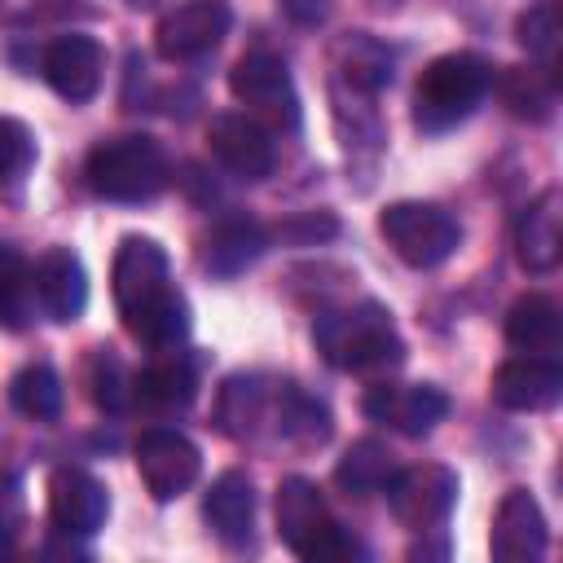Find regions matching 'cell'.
<instances>
[{"instance_id": "2e32d148", "label": "cell", "mask_w": 563, "mask_h": 563, "mask_svg": "<svg viewBox=\"0 0 563 563\" xmlns=\"http://www.w3.org/2000/svg\"><path fill=\"white\" fill-rule=\"evenodd\" d=\"M48 88L66 101H88L101 88V44L92 35H57L40 62Z\"/></svg>"}, {"instance_id": "9a60e30c", "label": "cell", "mask_w": 563, "mask_h": 563, "mask_svg": "<svg viewBox=\"0 0 563 563\" xmlns=\"http://www.w3.org/2000/svg\"><path fill=\"white\" fill-rule=\"evenodd\" d=\"M488 550L497 563H532L545 554V515L528 488H510L493 515Z\"/></svg>"}, {"instance_id": "1f68e13d", "label": "cell", "mask_w": 563, "mask_h": 563, "mask_svg": "<svg viewBox=\"0 0 563 563\" xmlns=\"http://www.w3.org/2000/svg\"><path fill=\"white\" fill-rule=\"evenodd\" d=\"M22 519H26L22 479L13 471H0V545H9L22 532Z\"/></svg>"}, {"instance_id": "6da1fadb", "label": "cell", "mask_w": 563, "mask_h": 563, "mask_svg": "<svg viewBox=\"0 0 563 563\" xmlns=\"http://www.w3.org/2000/svg\"><path fill=\"white\" fill-rule=\"evenodd\" d=\"M312 343L343 374H369V369H387L405 361V339L391 312L374 299L321 312L312 321Z\"/></svg>"}, {"instance_id": "7a4b0ae2", "label": "cell", "mask_w": 563, "mask_h": 563, "mask_svg": "<svg viewBox=\"0 0 563 563\" xmlns=\"http://www.w3.org/2000/svg\"><path fill=\"white\" fill-rule=\"evenodd\" d=\"M493 70L475 53H444L427 62L413 88V119L422 132H449L462 119L475 114V106L488 97Z\"/></svg>"}, {"instance_id": "277c9868", "label": "cell", "mask_w": 563, "mask_h": 563, "mask_svg": "<svg viewBox=\"0 0 563 563\" xmlns=\"http://www.w3.org/2000/svg\"><path fill=\"white\" fill-rule=\"evenodd\" d=\"M277 537L308 563H339L361 554V545L334 523L321 488L303 475H290L277 488Z\"/></svg>"}, {"instance_id": "603a6c76", "label": "cell", "mask_w": 563, "mask_h": 563, "mask_svg": "<svg viewBox=\"0 0 563 563\" xmlns=\"http://www.w3.org/2000/svg\"><path fill=\"white\" fill-rule=\"evenodd\" d=\"M264 246H268V238H264L260 224H251V220H224V224L211 229V238L202 246V264L211 273H220V277H238V273H246L264 255Z\"/></svg>"}, {"instance_id": "7c38bea8", "label": "cell", "mask_w": 563, "mask_h": 563, "mask_svg": "<svg viewBox=\"0 0 563 563\" xmlns=\"http://www.w3.org/2000/svg\"><path fill=\"white\" fill-rule=\"evenodd\" d=\"M211 154L238 176V180H264L277 163V145L268 136L264 123H255L251 114H216L207 128Z\"/></svg>"}, {"instance_id": "4dcf8cb0", "label": "cell", "mask_w": 563, "mask_h": 563, "mask_svg": "<svg viewBox=\"0 0 563 563\" xmlns=\"http://www.w3.org/2000/svg\"><path fill=\"white\" fill-rule=\"evenodd\" d=\"M128 400H132V378L123 374V365L114 356H101L97 361V405L119 413V409H128Z\"/></svg>"}, {"instance_id": "4fadbf2b", "label": "cell", "mask_w": 563, "mask_h": 563, "mask_svg": "<svg viewBox=\"0 0 563 563\" xmlns=\"http://www.w3.org/2000/svg\"><path fill=\"white\" fill-rule=\"evenodd\" d=\"M172 286L167 277V255L154 238H123L114 251V303L119 317L128 321L136 308H145L150 299H158Z\"/></svg>"}, {"instance_id": "ba28073f", "label": "cell", "mask_w": 563, "mask_h": 563, "mask_svg": "<svg viewBox=\"0 0 563 563\" xmlns=\"http://www.w3.org/2000/svg\"><path fill=\"white\" fill-rule=\"evenodd\" d=\"M136 471H141V484H145V493L154 501H172V497H180L198 479L202 453L180 431L154 427V431H145L136 440Z\"/></svg>"}, {"instance_id": "f1b7e54d", "label": "cell", "mask_w": 563, "mask_h": 563, "mask_svg": "<svg viewBox=\"0 0 563 563\" xmlns=\"http://www.w3.org/2000/svg\"><path fill=\"white\" fill-rule=\"evenodd\" d=\"M31 163H35V141H31V132H26L18 119H4V114H0V189L13 185V180H22V176L31 172Z\"/></svg>"}, {"instance_id": "d4e9b609", "label": "cell", "mask_w": 563, "mask_h": 563, "mask_svg": "<svg viewBox=\"0 0 563 563\" xmlns=\"http://www.w3.org/2000/svg\"><path fill=\"white\" fill-rule=\"evenodd\" d=\"M391 475H396V457H391V449H387L383 440H356V444L339 457V466H334L339 488H347V493H356V497L383 493Z\"/></svg>"}, {"instance_id": "d6986e66", "label": "cell", "mask_w": 563, "mask_h": 563, "mask_svg": "<svg viewBox=\"0 0 563 563\" xmlns=\"http://www.w3.org/2000/svg\"><path fill=\"white\" fill-rule=\"evenodd\" d=\"M202 515H207V528L224 545H246L251 541V528H255V488H251V479L242 471H224L207 488Z\"/></svg>"}, {"instance_id": "5b68a950", "label": "cell", "mask_w": 563, "mask_h": 563, "mask_svg": "<svg viewBox=\"0 0 563 563\" xmlns=\"http://www.w3.org/2000/svg\"><path fill=\"white\" fill-rule=\"evenodd\" d=\"M378 233L387 238V246L409 268H435L462 242V224L435 202H391V207H383Z\"/></svg>"}, {"instance_id": "52a82bcc", "label": "cell", "mask_w": 563, "mask_h": 563, "mask_svg": "<svg viewBox=\"0 0 563 563\" xmlns=\"http://www.w3.org/2000/svg\"><path fill=\"white\" fill-rule=\"evenodd\" d=\"M229 88H233V97L251 114H260L268 123H286V128L299 123V97H295V84H290V70H286L282 57H273V53H246L229 70Z\"/></svg>"}, {"instance_id": "3957f363", "label": "cell", "mask_w": 563, "mask_h": 563, "mask_svg": "<svg viewBox=\"0 0 563 563\" xmlns=\"http://www.w3.org/2000/svg\"><path fill=\"white\" fill-rule=\"evenodd\" d=\"M88 189L106 202H150L154 194L167 189V154L154 136H114V141H101L92 154H88Z\"/></svg>"}, {"instance_id": "8992f818", "label": "cell", "mask_w": 563, "mask_h": 563, "mask_svg": "<svg viewBox=\"0 0 563 563\" xmlns=\"http://www.w3.org/2000/svg\"><path fill=\"white\" fill-rule=\"evenodd\" d=\"M457 501V475L440 462H427V466H409V471H396L387 479V506L396 515L400 528L409 532H431L449 519Z\"/></svg>"}, {"instance_id": "9c48e42d", "label": "cell", "mask_w": 563, "mask_h": 563, "mask_svg": "<svg viewBox=\"0 0 563 563\" xmlns=\"http://www.w3.org/2000/svg\"><path fill=\"white\" fill-rule=\"evenodd\" d=\"M361 409L400 435H427L435 422H444L449 396L431 383H374Z\"/></svg>"}, {"instance_id": "5bb4252c", "label": "cell", "mask_w": 563, "mask_h": 563, "mask_svg": "<svg viewBox=\"0 0 563 563\" xmlns=\"http://www.w3.org/2000/svg\"><path fill=\"white\" fill-rule=\"evenodd\" d=\"M31 299L40 303L44 317H53L62 325L79 321V312L88 303V273H84L79 255L66 246H48L31 268Z\"/></svg>"}, {"instance_id": "e0dca14e", "label": "cell", "mask_w": 563, "mask_h": 563, "mask_svg": "<svg viewBox=\"0 0 563 563\" xmlns=\"http://www.w3.org/2000/svg\"><path fill=\"white\" fill-rule=\"evenodd\" d=\"M559 220H563V194L554 185L541 189L523 207V216L515 224V251H519V264L528 273H554L559 268V255H563V229H559Z\"/></svg>"}, {"instance_id": "83f0119b", "label": "cell", "mask_w": 563, "mask_h": 563, "mask_svg": "<svg viewBox=\"0 0 563 563\" xmlns=\"http://www.w3.org/2000/svg\"><path fill=\"white\" fill-rule=\"evenodd\" d=\"M31 308H35V299H31V268H26V260L13 246L0 242V325L22 330Z\"/></svg>"}, {"instance_id": "44dd1931", "label": "cell", "mask_w": 563, "mask_h": 563, "mask_svg": "<svg viewBox=\"0 0 563 563\" xmlns=\"http://www.w3.org/2000/svg\"><path fill=\"white\" fill-rule=\"evenodd\" d=\"M277 396L282 387H264L260 378H229L220 391V431L233 440H251L268 418L277 427Z\"/></svg>"}, {"instance_id": "d6a6232c", "label": "cell", "mask_w": 563, "mask_h": 563, "mask_svg": "<svg viewBox=\"0 0 563 563\" xmlns=\"http://www.w3.org/2000/svg\"><path fill=\"white\" fill-rule=\"evenodd\" d=\"M128 4H136V9H154V4H163V0H128Z\"/></svg>"}, {"instance_id": "484cf974", "label": "cell", "mask_w": 563, "mask_h": 563, "mask_svg": "<svg viewBox=\"0 0 563 563\" xmlns=\"http://www.w3.org/2000/svg\"><path fill=\"white\" fill-rule=\"evenodd\" d=\"M9 396H13L18 413H26V418H35V422H53V418L62 413V378H57V369L44 365V361L18 369L13 383H9Z\"/></svg>"}, {"instance_id": "30bf717a", "label": "cell", "mask_w": 563, "mask_h": 563, "mask_svg": "<svg viewBox=\"0 0 563 563\" xmlns=\"http://www.w3.org/2000/svg\"><path fill=\"white\" fill-rule=\"evenodd\" d=\"M229 31V4L224 0H185L172 13H163L154 31V48L167 62H194L211 53Z\"/></svg>"}, {"instance_id": "4316f807", "label": "cell", "mask_w": 563, "mask_h": 563, "mask_svg": "<svg viewBox=\"0 0 563 563\" xmlns=\"http://www.w3.org/2000/svg\"><path fill=\"white\" fill-rule=\"evenodd\" d=\"M501 92V106L515 114V119H545L554 110V79L537 66H515L501 75L497 84Z\"/></svg>"}, {"instance_id": "8fae6325", "label": "cell", "mask_w": 563, "mask_h": 563, "mask_svg": "<svg viewBox=\"0 0 563 563\" xmlns=\"http://www.w3.org/2000/svg\"><path fill=\"white\" fill-rule=\"evenodd\" d=\"M106 510H110V497L101 479L88 475L84 466H57L48 475V519L57 532L88 537L106 523Z\"/></svg>"}, {"instance_id": "f546056e", "label": "cell", "mask_w": 563, "mask_h": 563, "mask_svg": "<svg viewBox=\"0 0 563 563\" xmlns=\"http://www.w3.org/2000/svg\"><path fill=\"white\" fill-rule=\"evenodd\" d=\"M515 35H519V44H523L528 53L550 57V53L559 48V9H554L550 0H545V4H532L528 13H519Z\"/></svg>"}, {"instance_id": "ac0fdd59", "label": "cell", "mask_w": 563, "mask_h": 563, "mask_svg": "<svg viewBox=\"0 0 563 563\" xmlns=\"http://www.w3.org/2000/svg\"><path fill=\"white\" fill-rule=\"evenodd\" d=\"M563 396V369L545 356H515L493 374V400L515 413L550 409Z\"/></svg>"}, {"instance_id": "cb8c5ba5", "label": "cell", "mask_w": 563, "mask_h": 563, "mask_svg": "<svg viewBox=\"0 0 563 563\" xmlns=\"http://www.w3.org/2000/svg\"><path fill=\"white\" fill-rule=\"evenodd\" d=\"M123 325H128V334L141 339L145 347L167 352V347H176V343L189 334V303H185V295H180L176 286H167L158 299H150L145 308H136Z\"/></svg>"}, {"instance_id": "ffe728a7", "label": "cell", "mask_w": 563, "mask_h": 563, "mask_svg": "<svg viewBox=\"0 0 563 563\" xmlns=\"http://www.w3.org/2000/svg\"><path fill=\"white\" fill-rule=\"evenodd\" d=\"M506 343L528 352V356H545L554 361V352L563 347V317L559 303L550 295H523L510 317H506Z\"/></svg>"}, {"instance_id": "7402d4cb", "label": "cell", "mask_w": 563, "mask_h": 563, "mask_svg": "<svg viewBox=\"0 0 563 563\" xmlns=\"http://www.w3.org/2000/svg\"><path fill=\"white\" fill-rule=\"evenodd\" d=\"M194 387H198V374L185 356H163L154 365H145L136 378H132V400L154 409V413H172V409H185L194 400Z\"/></svg>"}]
</instances>
